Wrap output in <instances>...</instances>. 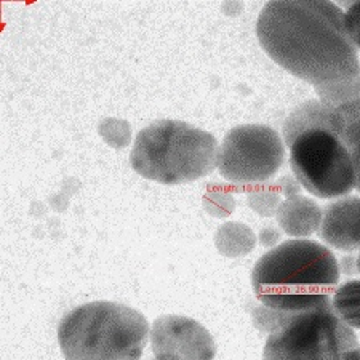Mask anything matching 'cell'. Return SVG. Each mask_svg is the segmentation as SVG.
<instances>
[{
	"instance_id": "cell-12",
	"label": "cell",
	"mask_w": 360,
	"mask_h": 360,
	"mask_svg": "<svg viewBox=\"0 0 360 360\" xmlns=\"http://www.w3.org/2000/svg\"><path fill=\"white\" fill-rule=\"evenodd\" d=\"M214 240H217V248L224 257L239 258L252 252L257 237L247 224L226 223L218 229Z\"/></svg>"
},
{
	"instance_id": "cell-17",
	"label": "cell",
	"mask_w": 360,
	"mask_h": 360,
	"mask_svg": "<svg viewBox=\"0 0 360 360\" xmlns=\"http://www.w3.org/2000/svg\"><path fill=\"white\" fill-rule=\"evenodd\" d=\"M281 240V232L274 228H264L259 232V242L263 243L264 247H272Z\"/></svg>"
},
{
	"instance_id": "cell-19",
	"label": "cell",
	"mask_w": 360,
	"mask_h": 360,
	"mask_svg": "<svg viewBox=\"0 0 360 360\" xmlns=\"http://www.w3.org/2000/svg\"><path fill=\"white\" fill-rule=\"evenodd\" d=\"M153 360H179L175 356H170V354H159V356H155Z\"/></svg>"
},
{
	"instance_id": "cell-8",
	"label": "cell",
	"mask_w": 360,
	"mask_h": 360,
	"mask_svg": "<svg viewBox=\"0 0 360 360\" xmlns=\"http://www.w3.org/2000/svg\"><path fill=\"white\" fill-rule=\"evenodd\" d=\"M154 356L170 354L179 360H213L217 345L210 332L195 319L162 316L155 319L149 335Z\"/></svg>"
},
{
	"instance_id": "cell-15",
	"label": "cell",
	"mask_w": 360,
	"mask_h": 360,
	"mask_svg": "<svg viewBox=\"0 0 360 360\" xmlns=\"http://www.w3.org/2000/svg\"><path fill=\"white\" fill-rule=\"evenodd\" d=\"M345 25L352 44L360 50V2L351 4L345 11Z\"/></svg>"
},
{
	"instance_id": "cell-7",
	"label": "cell",
	"mask_w": 360,
	"mask_h": 360,
	"mask_svg": "<svg viewBox=\"0 0 360 360\" xmlns=\"http://www.w3.org/2000/svg\"><path fill=\"white\" fill-rule=\"evenodd\" d=\"M285 160V143L268 125L248 124L229 130L218 154L221 176L236 184H258L271 179Z\"/></svg>"
},
{
	"instance_id": "cell-16",
	"label": "cell",
	"mask_w": 360,
	"mask_h": 360,
	"mask_svg": "<svg viewBox=\"0 0 360 360\" xmlns=\"http://www.w3.org/2000/svg\"><path fill=\"white\" fill-rule=\"evenodd\" d=\"M300 188L301 184L298 183V179L296 178H292V176H283L281 179V189L283 195L287 197H293V195H298L300 194Z\"/></svg>"
},
{
	"instance_id": "cell-13",
	"label": "cell",
	"mask_w": 360,
	"mask_h": 360,
	"mask_svg": "<svg viewBox=\"0 0 360 360\" xmlns=\"http://www.w3.org/2000/svg\"><path fill=\"white\" fill-rule=\"evenodd\" d=\"M332 307L342 322L352 330H360V281H347L336 287Z\"/></svg>"
},
{
	"instance_id": "cell-18",
	"label": "cell",
	"mask_w": 360,
	"mask_h": 360,
	"mask_svg": "<svg viewBox=\"0 0 360 360\" xmlns=\"http://www.w3.org/2000/svg\"><path fill=\"white\" fill-rule=\"evenodd\" d=\"M340 269L341 272H345L347 276H352L359 272L357 269V257H354V255H347V257H342L341 263H340Z\"/></svg>"
},
{
	"instance_id": "cell-2",
	"label": "cell",
	"mask_w": 360,
	"mask_h": 360,
	"mask_svg": "<svg viewBox=\"0 0 360 360\" xmlns=\"http://www.w3.org/2000/svg\"><path fill=\"white\" fill-rule=\"evenodd\" d=\"M340 263L316 240L293 239L261 257L252 271V287L263 306L277 312H301L332 304L340 283Z\"/></svg>"
},
{
	"instance_id": "cell-1",
	"label": "cell",
	"mask_w": 360,
	"mask_h": 360,
	"mask_svg": "<svg viewBox=\"0 0 360 360\" xmlns=\"http://www.w3.org/2000/svg\"><path fill=\"white\" fill-rule=\"evenodd\" d=\"M257 36L266 53L316 90L360 75L357 46L345 25V11L322 0H276L261 10Z\"/></svg>"
},
{
	"instance_id": "cell-14",
	"label": "cell",
	"mask_w": 360,
	"mask_h": 360,
	"mask_svg": "<svg viewBox=\"0 0 360 360\" xmlns=\"http://www.w3.org/2000/svg\"><path fill=\"white\" fill-rule=\"evenodd\" d=\"M248 202L255 212L264 214V217H271V214L277 213L282 203L276 191H257V193L250 194Z\"/></svg>"
},
{
	"instance_id": "cell-11",
	"label": "cell",
	"mask_w": 360,
	"mask_h": 360,
	"mask_svg": "<svg viewBox=\"0 0 360 360\" xmlns=\"http://www.w3.org/2000/svg\"><path fill=\"white\" fill-rule=\"evenodd\" d=\"M336 133L346 149L356 170V189L360 193V98L332 109Z\"/></svg>"
},
{
	"instance_id": "cell-5",
	"label": "cell",
	"mask_w": 360,
	"mask_h": 360,
	"mask_svg": "<svg viewBox=\"0 0 360 360\" xmlns=\"http://www.w3.org/2000/svg\"><path fill=\"white\" fill-rule=\"evenodd\" d=\"M218 141L181 120H158L138 133L130 164L138 175L160 184H184L218 167Z\"/></svg>"
},
{
	"instance_id": "cell-3",
	"label": "cell",
	"mask_w": 360,
	"mask_h": 360,
	"mask_svg": "<svg viewBox=\"0 0 360 360\" xmlns=\"http://www.w3.org/2000/svg\"><path fill=\"white\" fill-rule=\"evenodd\" d=\"M290 165L298 183L321 199H341L356 188L349 150L333 124V111L311 100L288 115L283 124Z\"/></svg>"
},
{
	"instance_id": "cell-10",
	"label": "cell",
	"mask_w": 360,
	"mask_h": 360,
	"mask_svg": "<svg viewBox=\"0 0 360 360\" xmlns=\"http://www.w3.org/2000/svg\"><path fill=\"white\" fill-rule=\"evenodd\" d=\"M276 214L285 234L301 239L319 232L323 210L309 197L298 194L283 200Z\"/></svg>"
},
{
	"instance_id": "cell-6",
	"label": "cell",
	"mask_w": 360,
	"mask_h": 360,
	"mask_svg": "<svg viewBox=\"0 0 360 360\" xmlns=\"http://www.w3.org/2000/svg\"><path fill=\"white\" fill-rule=\"evenodd\" d=\"M263 360H360V345L332 304H325L301 312H278Z\"/></svg>"
},
{
	"instance_id": "cell-20",
	"label": "cell",
	"mask_w": 360,
	"mask_h": 360,
	"mask_svg": "<svg viewBox=\"0 0 360 360\" xmlns=\"http://www.w3.org/2000/svg\"><path fill=\"white\" fill-rule=\"evenodd\" d=\"M357 269L360 272V252H359V257H357Z\"/></svg>"
},
{
	"instance_id": "cell-9",
	"label": "cell",
	"mask_w": 360,
	"mask_h": 360,
	"mask_svg": "<svg viewBox=\"0 0 360 360\" xmlns=\"http://www.w3.org/2000/svg\"><path fill=\"white\" fill-rule=\"evenodd\" d=\"M319 236L341 252H360V197L346 195L325 205Z\"/></svg>"
},
{
	"instance_id": "cell-4",
	"label": "cell",
	"mask_w": 360,
	"mask_h": 360,
	"mask_svg": "<svg viewBox=\"0 0 360 360\" xmlns=\"http://www.w3.org/2000/svg\"><path fill=\"white\" fill-rule=\"evenodd\" d=\"M150 327L130 306L93 301L61 319L58 342L66 360H141Z\"/></svg>"
}]
</instances>
